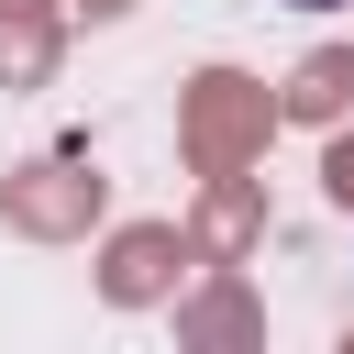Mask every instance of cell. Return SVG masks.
Listing matches in <instances>:
<instances>
[{
    "instance_id": "cell-1",
    "label": "cell",
    "mask_w": 354,
    "mask_h": 354,
    "mask_svg": "<svg viewBox=\"0 0 354 354\" xmlns=\"http://www.w3.org/2000/svg\"><path fill=\"white\" fill-rule=\"evenodd\" d=\"M288 11H343V0H288Z\"/></svg>"
}]
</instances>
